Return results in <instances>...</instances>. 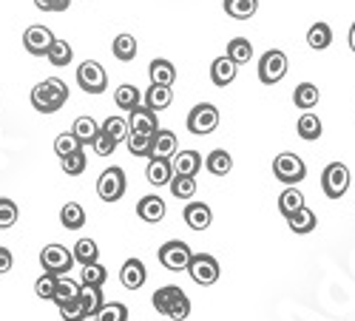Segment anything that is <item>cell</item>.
I'll return each mask as SVG.
<instances>
[{"label": "cell", "mask_w": 355, "mask_h": 321, "mask_svg": "<svg viewBox=\"0 0 355 321\" xmlns=\"http://www.w3.org/2000/svg\"><path fill=\"white\" fill-rule=\"evenodd\" d=\"M35 6H37L40 12H54V6H57V0H35Z\"/></svg>", "instance_id": "obj_51"}, {"label": "cell", "mask_w": 355, "mask_h": 321, "mask_svg": "<svg viewBox=\"0 0 355 321\" xmlns=\"http://www.w3.org/2000/svg\"><path fill=\"white\" fill-rule=\"evenodd\" d=\"M69 103V85L60 77H46L32 89V105L40 114H54Z\"/></svg>", "instance_id": "obj_1"}, {"label": "cell", "mask_w": 355, "mask_h": 321, "mask_svg": "<svg viewBox=\"0 0 355 321\" xmlns=\"http://www.w3.org/2000/svg\"><path fill=\"white\" fill-rule=\"evenodd\" d=\"M12 268H15V256H12V250H9V248H0V276L9 273Z\"/></svg>", "instance_id": "obj_50"}, {"label": "cell", "mask_w": 355, "mask_h": 321, "mask_svg": "<svg viewBox=\"0 0 355 321\" xmlns=\"http://www.w3.org/2000/svg\"><path fill=\"white\" fill-rule=\"evenodd\" d=\"M205 168H208L214 177H225V173H230V168H233V157L225 148H216L205 157Z\"/></svg>", "instance_id": "obj_29"}, {"label": "cell", "mask_w": 355, "mask_h": 321, "mask_svg": "<svg viewBox=\"0 0 355 321\" xmlns=\"http://www.w3.org/2000/svg\"><path fill=\"white\" fill-rule=\"evenodd\" d=\"M225 57H230L236 66L250 63V60H253V46H250V40H248V37H233V40L227 43Z\"/></svg>", "instance_id": "obj_24"}, {"label": "cell", "mask_w": 355, "mask_h": 321, "mask_svg": "<svg viewBox=\"0 0 355 321\" xmlns=\"http://www.w3.org/2000/svg\"><path fill=\"white\" fill-rule=\"evenodd\" d=\"M125 145H128V151H131L134 157H148V159H151V154H154V137H145V134H131Z\"/></svg>", "instance_id": "obj_41"}, {"label": "cell", "mask_w": 355, "mask_h": 321, "mask_svg": "<svg viewBox=\"0 0 355 321\" xmlns=\"http://www.w3.org/2000/svg\"><path fill=\"white\" fill-rule=\"evenodd\" d=\"M60 315H63V321H85L88 318V313H85L80 299H74L69 304H60Z\"/></svg>", "instance_id": "obj_49"}, {"label": "cell", "mask_w": 355, "mask_h": 321, "mask_svg": "<svg viewBox=\"0 0 355 321\" xmlns=\"http://www.w3.org/2000/svg\"><path fill=\"white\" fill-rule=\"evenodd\" d=\"M236 71H239V66H236L230 57H216L211 63V80H214V85H219V89H225V85H230L236 80Z\"/></svg>", "instance_id": "obj_18"}, {"label": "cell", "mask_w": 355, "mask_h": 321, "mask_svg": "<svg viewBox=\"0 0 355 321\" xmlns=\"http://www.w3.org/2000/svg\"><path fill=\"white\" fill-rule=\"evenodd\" d=\"M74 250H66L63 245H46L40 250V265L43 273H54V276H69V270L74 268Z\"/></svg>", "instance_id": "obj_5"}, {"label": "cell", "mask_w": 355, "mask_h": 321, "mask_svg": "<svg viewBox=\"0 0 355 321\" xmlns=\"http://www.w3.org/2000/svg\"><path fill=\"white\" fill-rule=\"evenodd\" d=\"M171 193L176 199H193V193H196V177H173L171 180Z\"/></svg>", "instance_id": "obj_42"}, {"label": "cell", "mask_w": 355, "mask_h": 321, "mask_svg": "<svg viewBox=\"0 0 355 321\" xmlns=\"http://www.w3.org/2000/svg\"><path fill=\"white\" fill-rule=\"evenodd\" d=\"M287 74V54L282 49H270L261 54L259 60V80L264 85H276L282 77Z\"/></svg>", "instance_id": "obj_10"}, {"label": "cell", "mask_w": 355, "mask_h": 321, "mask_svg": "<svg viewBox=\"0 0 355 321\" xmlns=\"http://www.w3.org/2000/svg\"><path fill=\"white\" fill-rule=\"evenodd\" d=\"M105 279H108V270L100 265V261H97V265L83 268V287H103Z\"/></svg>", "instance_id": "obj_44"}, {"label": "cell", "mask_w": 355, "mask_h": 321, "mask_svg": "<svg viewBox=\"0 0 355 321\" xmlns=\"http://www.w3.org/2000/svg\"><path fill=\"white\" fill-rule=\"evenodd\" d=\"M60 225L66 230H80L85 225V211H83L80 202H66L63 211H60Z\"/></svg>", "instance_id": "obj_30"}, {"label": "cell", "mask_w": 355, "mask_h": 321, "mask_svg": "<svg viewBox=\"0 0 355 321\" xmlns=\"http://www.w3.org/2000/svg\"><path fill=\"white\" fill-rule=\"evenodd\" d=\"M151 302H154L157 313H162V315H168V318H173V321H185V318L191 315V299L185 296V290L176 287V284L159 287Z\"/></svg>", "instance_id": "obj_2"}, {"label": "cell", "mask_w": 355, "mask_h": 321, "mask_svg": "<svg viewBox=\"0 0 355 321\" xmlns=\"http://www.w3.org/2000/svg\"><path fill=\"white\" fill-rule=\"evenodd\" d=\"M171 162H173V173H176V177H196L199 168H202L199 151H180Z\"/></svg>", "instance_id": "obj_20"}, {"label": "cell", "mask_w": 355, "mask_h": 321, "mask_svg": "<svg viewBox=\"0 0 355 321\" xmlns=\"http://www.w3.org/2000/svg\"><path fill=\"white\" fill-rule=\"evenodd\" d=\"M148 77H151V85H173L176 80V69L165 57H154L151 66H148Z\"/></svg>", "instance_id": "obj_19"}, {"label": "cell", "mask_w": 355, "mask_h": 321, "mask_svg": "<svg viewBox=\"0 0 355 321\" xmlns=\"http://www.w3.org/2000/svg\"><path fill=\"white\" fill-rule=\"evenodd\" d=\"M54 35H51V28L46 26H28L26 32H23V49L28 54H35V57H46L49 49L54 46Z\"/></svg>", "instance_id": "obj_12"}, {"label": "cell", "mask_w": 355, "mask_h": 321, "mask_svg": "<svg viewBox=\"0 0 355 321\" xmlns=\"http://www.w3.org/2000/svg\"><path fill=\"white\" fill-rule=\"evenodd\" d=\"M80 293H83V284L71 281L69 276H60V281H57V293H54V304H57V307L69 304V302L80 299Z\"/></svg>", "instance_id": "obj_32"}, {"label": "cell", "mask_w": 355, "mask_h": 321, "mask_svg": "<svg viewBox=\"0 0 355 321\" xmlns=\"http://www.w3.org/2000/svg\"><path fill=\"white\" fill-rule=\"evenodd\" d=\"M145 279H148V270H145V265L139 259H128L123 265V270H120V281L128 290H139L145 284Z\"/></svg>", "instance_id": "obj_17"}, {"label": "cell", "mask_w": 355, "mask_h": 321, "mask_svg": "<svg viewBox=\"0 0 355 321\" xmlns=\"http://www.w3.org/2000/svg\"><path fill=\"white\" fill-rule=\"evenodd\" d=\"M318 100H321V92L315 89L313 83H299V85H295V92H293V103H295V108L310 111V108L318 105Z\"/></svg>", "instance_id": "obj_23"}, {"label": "cell", "mask_w": 355, "mask_h": 321, "mask_svg": "<svg viewBox=\"0 0 355 321\" xmlns=\"http://www.w3.org/2000/svg\"><path fill=\"white\" fill-rule=\"evenodd\" d=\"M74 259L80 261L83 268L97 265V259H100V248H97V242H94V239H80V242L74 245Z\"/></svg>", "instance_id": "obj_36"}, {"label": "cell", "mask_w": 355, "mask_h": 321, "mask_svg": "<svg viewBox=\"0 0 355 321\" xmlns=\"http://www.w3.org/2000/svg\"><path fill=\"white\" fill-rule=\"evenodd\" d=\"M103 131H108L116 142H128V137H131V125H128L125 116H108L103 123Z\"/></svg>", "instance_id": "obj_39"}, {"label": "cell", "mask_w": 355, "mask_h": 321, "mask_svg": "<svg viewBox=\"0 0 355 321\" xmlns=\"http://www.w3.org/2000/svg\"><path fill=\"white\" fill-rule=\"evenodd\" d=\"M139 100H142V94H139V89L137 85H116V92H114V103H116V108H125V111H134V108H139Z\"/></svg>", "instance_id": "obj_31"}, {"label": "cell", "mask_w": 355, "mask_h": 321, "mask_svg": "<svg viewBox=\"0 0 355 321\" xmlns=\"http://www.w3.org/2000/svg\"><path fill=\"white\" fill-rule=\"evenodd\" d=\"M347 40H349V49L355 51V23L349 26V35H347Z\"/></svg>", "instance_id": "obj_52"}, {"label": "cell", "mask_w": 355, "mask_h": 321, "mask_svg": "<svg viewBox=\"0 0 355 321\" xmlns=\"http://www.w3.org/2000/svg\"><path fill=\"white\" fill-rule=\"evenodd\" d=\"M330 43H333V28L327 23H313L307 32V46L315 51H324V49H330Z\"/></svg>", "instance_id": "obj_28"}, {"label": "cell", "mask_w": 355, "mask_h": 321, "mask_svg": "<svg viewBox=\"0 0 355 321\" xmlns=\"http://www.w3.org/2000/svg\"><path fill=\"white\" fill-rule=\"evenodd\" d=\"M111 51H114V57L120 63H131L134 57H137V40H134V35H120V37L111 43Z\"/></svg>", "instance_id": "obj_34"}, {"label": "cell", "mask_w": 355, "mask_h": 321, "mask_svg": "<svg viewBox=\"0 0 355 321\" xmlns=\"http://www.w3.org/2000/svg\"><path fill=\"white\" fill-rule=\"evenodd\" d=\"M77 85L85 94H103L108 89V74L97 60H85L77 69Z\"/></svg>", "instance_id": "obj_8"}, {"label": "cell", "mask_w": 355, "mask_h": 321, "mask_svg": "<svg viewBox=\"0 0 355 321\" xmlns=\"http://www.w3.org/2000/svg\"><path fill=\"white\" fill-rule=\"evenodd\" d=\"M60 165H63V173H66V177H80V173L85 171V165H88V159H85V151L80 148L77 154H71V157L60 159Z\"/></svg>", "instance_id": "obj_46"}, {"label": "cell", "mask_w": 355, "mask_h": 321, "mask_svg": "<svg viewBox=\"0 0 355 321\" xmlns=\"http://www.w3.org/2000/svg\"><path fill=\"white\" fill-rule=\"evenodd\" d=\"M176 177L173 173V162L171 159H159V157H151V162H148L145 168V180L151 185H171V180Z\"/></svg>", "instance_id": "obj_16"}, {"label": "cell", "mask_w": 355, "mask_h": 321, "mask_svg": "<svg viewBox=\"0 0 355 321\" xmlns=\"http://www.w3.org/2000/svg\"><path fill=\"white\" fill-rule=\"evenodd\" d=\"M188 273H191V279H193L199 287H211V284L219 281L222 268H219V261H216L211 253H193Z\"/></svg>", "instance_id": "obj_9"}, {"label": "cell", "mask_w": 355, "mask_h": 321, "mask_svg": "<svg viewBox=\"0 0 355 321\" xmlns=\"http://www.w3.org/2000/svg\"><path fill=\"white\" fill-rule=\"evenodd\" d=\"M71 131H74V134H77V139L85 145V142H94V139H97L100 125H97L94 116H77L74 125H71Z\"/></svg>", "instance_id": "obj_35"}, {"label": "cell", "mask_w": 355, "mask_h": 321, "mask_svg": "<svg viewBox=\"0 0 355 321\" xmlns=\"http://www.w3.org/2000/svg\"><path fill=\"white\" fill-rule=\"evenodd\" d=\"M83 148V142L77 139V134L74 131H66V134H60L54 139V154L60 157V159H66V157H71V154H77Z\"/></svg>", "instance_id": "obj_37"}, {"label": "cell", "mask_w": 355, "mask_h": 321, "mask_svg": "<svg viewBox=\"0 0 355 321\" xmlns=\"http://www.w3.org/2000/svg\"><path fill=\"white\" fill-rule=\"evenodd\" d=\"M173 100V92H171V85H151V89L145 92V105L148 108H154V111H162L168 108Z\"/></svg>", "instance_id": "obj_33"}, {"label": "cell", "mask_w": 355, "mask_h": 321, "mask_svg": "<svg viewBox=\"0 0 355 321\" xmlns=\"http://www.w3.org/2000/svg\"><path fill=\"white\" fill-rule=\"evenodd\" d=\"M128 125H131V134H145V137H154L159 131V123H157V111L148 108V105H139L134 111H128Z\"/></svg>", "instance_id": "obj_13"}, {"label": "cell", "mask_w": 355, "mask_h": 321, "mask_svg": "<svg viewBox=\"0 0 355 321\" xmlns=\"http://www.w3.org/2000/svg\"><path fill=\"white\" fill-rule=\"evenodd\" d=\"M17 216H20V211H17L15 202L6 199V196H0V230L12 227V225L17 222Z\"/></svg>", "instance_id": "obj_47"}, {"label": "cell", "mask_w": 355, "mask_h": 321, "mask_svg": "<svg viewBox=\"0 0 355 321\" xmlns=\"http://www.w3.org/2000/svg\"><path fill=\"white\" fill-rule=\"evenodd\" d=\"M176 154V134L173 131H165V128H159L157 134H154V154L151 157H159V159H173Z\"/></svg>", "instance_id": "obj_22"}, {"label": "cell", "mask_w": 355, "mask_h": 321, "mask_svg": "<svg viewBox=\"0 0 355 321\" xmlns=\"http://www.w3.org/2000/svg\"><path fill=\"white\" fill-rule=\"evenodd\" d=\"M219 125V108L214 103H199L191 108L188 114V131L196 134V137H205V134H214Z\"/></svg>", "instance_id": "obj_6"}, {"label": "cell", "mask_w": 355, "mask_h": 321, "mask_svg": "<svg viewBox=\"0 0 355 321\" xmlns=\"http://www.w3.org/2000/svg\"><path fill=\"white\" fill-rule=\"evenodd\" d=\"M225 15H230L233 20H250L259 12V0H225Z\"/></svg>", "instance_id": "obj_26"}, {"label": "cell", "mask_w": 355, "mask_h": 321, "mask_svg": "<svg viewBox=\"0 0 355 321\" xmlns=\"http://www.w3.org/2000/svg\"><path fill=\"white\" fill-rule=\"evenodd\" d=\"M295 131H299V137L302 139H307V142H315L324 131H321V120L313 114V111H304L302 116H299V123H295Z\"/></svg>", "instance_id": "obj_27"}, {"label": "cell", "mask_w": 355, "mask_h": 321, "mask_svg": "<svg viewBox=\"0 0 355 321\" xmlns=\"http://www.w3.org/2000/svg\"><path fill=\"white\" fill-rule=\"evenodd\" d=\"M94 321H128V307L120 302H105V307L94 315Z\"/></svg>", "instance_id": "obj_43"}, {"label": "cell", "mask_w": 355, "mask_h": 321, "mask_svg": "<svg viewBox=\"0 0 355 321\" xmlns=\"http://www.w3.org/2000/svg\"><path fill=\"white\" fill-rule=\"evenodd\" d=\"M165 214H168L165 199H159V196H142V199L137 202V216H139L142 222L157 225V222L165 219Z\"/></svg>", "instance_id": "obj_15"}, {"label": "cell", "mask_w": 355, "mask_h": 321, "mask_svg": "<svg viewBox=\"0 0 355 321\" xmlns=\"http://www.w3.org/2000/svg\"><path fill=\"white\" fill-rule=\"evenodd\" d=\"M125 188H128V182H125V171L123 168H108V171H103V177L97 180V196L103 199V202H116V199H123V193H125Z\"/></svg>", "instance_id": "obj_11"}, {"label": "cell", "mask_w": 355, "mask_h": 321, "mask_svg": "<svg viewBox=\"0 0 355 321\" xmlns=\"http://www.w3.org/2000/svg\"><path fill=\"white\" fill-rule=\"evenodd\" d=\"M80 302H83V307H85V313H88V315H97V313L105 307L103 287H83Z\"/></svg>", "instance_id": "obj_38"}, {"label": "cell", "mask_w": 355, "mask_h": 321, "mask_svg": "<svg viewBox=\"0 0 355 321\" xmlns=\"http://www.w3.org/2000/svg\"><path fill=\"white\" fill-rule=\"evenodd\" d=\"M191 259H193V250L182 242V239H171L159 248V261H162V268L173 270V273H180V270H188L191 268Z\"/></svg>", "instance_id": "obj_7"}, {"label": "cell", "mask_w": 355, "mask_h": 321, "mask_svg": "<svg viewBox=\"0 0 355 321\" xmlns=\"http://www.w3.org/2000/svg\"><path fill=\"white\" fill-rule=\"evenodd\" d=\"M182 219L191 230H208L214 222V211L205 205V202H188L185 211H182Z\"/></svg>", "instance_id": "obj_14"}, {"label": "cell", "mask_w": 355, "mask_h": 321, "mask_svg": "<svg viewBox=\"0 0 355 321\" xmlns=\"http://www.w3.org/2000/svg\"><path fill=\"white\" fill-rule=\"evenodd\" d=\"M304 208V193L299 191V188H284L282 191V196H279V211H282V216L284 219H290L293 214H299Z\"/></svg>", "instance_id": "obj_21"}, {"label": "cell", "mask_w": 355, "mask_h": 321, "mask_svg": "<svg viewBox=\"0 0 355 321\" xmlns=\"http://www.w3.org/2000/svg\"><path fill=\"white\" fill-rule=\"evenodd\" d=\"M287 225H290V230H293V233H299V236H304V233H313V230H315L318 216H315V211H310V208L304 205L299 214H293V216L287 219Z\"/></svg>", "instance_id": "obj_25"}, {"label": "cell", "mask_w": 355, "mask_h": 321, "mask_svg": "<svg viewBox=\"0 0 355 321\" xmlns=\"http://www.w3.org/2000/svg\"><path fill=\"white\" fill-rule=\"evenodd\" d=\"M273 177H276L279 182H284L287 188H293V185H299V182L307 177V165H304L302 157L284 151V154H279V157L273 159Z\"/></svg>", "instance_id": "obj_4"}, {"label": "cell", "mask_w": 355, "mask_h": 321, "mask_svg": "<svg viewBox=\"0 0 355 321\" xmlns=\"http://www.w3.org/2000/svg\"><path fill=\"white\" fill-rule=\"evenodd\" d=\"M57 281H60V276H54V273H43V276L35 281V293H37L40 299H51V302H54Z\"/></svg>", "instance_id": "obj_45"}, {"label": "cell", "mask_w": 355, "mask_h": 321, "mask_svg": "<svg viewBox=\"0 0 355 321\" xmlns=\"http://www.w3.org/2000/svg\"><path fill=\"white\" fill-rule=\"evenodd\" d=\"M92 145H94V154H97V157H108V154H114V148H116L120 142H116L108 131L100 128V134H97V139H94Z\"/></svg>", "instance_id": "obj_48"}, {"label": "cell", "mask_w": 355, "mask_h": 321, "mask_svg": "<svg viewBox=\"0 0 355 321\" xmlns=\"http://www.w3.org/2000/svg\"><path fill=\"white\" fill-rule=\"evenodd\" d=\"M71 57H74V51H71V46H69L66 40H54V46H51L49 54H46V60H49L51 66H69Z\"/></svg>", "instance_id": "obj_40"}, {"label": "cell", "mask_w": 355, "mask_h": 321, "mask_svg": "<svg viewBox=\"0 0 355 321\" xmlns=\"http://www.w3.org/2000/svg\"><path fill=\"white\" fill-rule=\"evenodd\" d=\"M349 182H352V177L344 162H330L321 173V191L327 199H341L349 191Z\"/></svg>", "instance_id": "obj_3"}]
</instances>
